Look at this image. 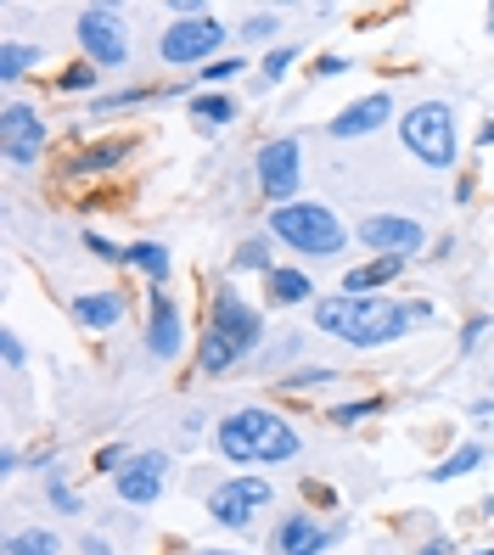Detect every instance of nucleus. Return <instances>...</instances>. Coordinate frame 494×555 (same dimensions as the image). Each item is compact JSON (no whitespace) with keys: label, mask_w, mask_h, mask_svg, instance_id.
Wrapping results in <instances>:
<instances>
[{"label":"nucleus","mask_w":494,"mask_h":555,"mask_svg":"<svg viewBox=\"0 0 494 555\" xmlns=\"http://www.w3.org/2000/svg\"><path fill=\"white\" fill-rule=\"evenodd\" d=\"M421 320H433V304H400V298H388V292H371V298L338 292V298L315 304V332L338 337L349 348H388Z\"/></svg>","instance_id":"nucleus-1"},{"label":"nucleus","mask_w":494,"mask_h":555,"mask_svg":"<svg viewBox=\"0 0 494 555\" xmlns=\"http://www.w3.org/2000/svg\"><path fill=\"white\" fill-rule=\"evenodd\" d=\"M214 443L225 461L237 466H281V461H299V427L287 415L265 410V404H248V410H230L219 427H214Z\"/></svg>","instance_id":"nucleus-2"},{"label":"nucleus","mask_w":494,"mask_h":555,"mask_svg":"<svg viewBox=\"0 0 494 555\" xmlns=\"http://www.w3.org/2000/svg\"><path fill=\"white\" fill-rule=\"evenodd\" d=\"M270 236L287 242L292 253H304V258H338V253L349 247L343 219L326 208V203H287V208H270Z\"/></svg>","instance_id":"nucleus-3"},{"label":"nucleus","mask_w":494,"mask_h":555,"mask_svg":"<svg viewBox=\"0 0 494 555\" xmlns=\"http://www.w3.org/2000/svg\"><path fill=\"white\" fill-rule=\"evenodd\" d=\"M400 141L410 146V157H421L427 169H455L460 157V135H455V107L449 102H421L400 118Z\"/></svg>","instance_id":"nucleus-4"},{"label":"nucleus","mask_w":494,"mask_h":555,"mask_svg":"<svg viewBox=\"0 0 494 555\" xmlns=\"http://www.w3.org/2000/svg\"><path fill=\"white\" fill-rule=\"evenodd\" d=\"M219 46H225V23L208 17V12H197V17H175L169 28H163L157 56L169 62V68H191V62H214Z\"/></svg>","instance_id":"nucleus-5"},{"label":"nucleus","mask_w":494,"mask_h":555,"mask_svg":"<svg viewBox=\"0 0 494 555\" xmlns=\"http://www.w3.org/2000/svg\"><path fill=\"white\" fill-rule=\"evenodd\" d=\"M304 146L292 141V135H276L258 146V191H265V203L287 208V203H299V180H304Z\"/></svg>","instance_id":"nucleus-6"},{"label":"nucleus","mask_w":494,"mask_h":555,"mask_svg":"<svg viewBox=\"0 0 494 555\" xmlns=\"http://www.w3.org/2000/svg\"><path fill=\"white\" fill-rule=\"evenodd\" d=\"M276 500V488H270V477H225L214 494H208V516L219 521V528H253V516L265 511Z\"/></svg>","instance_id":"nucleus-7"},{"label":"nucleus","mask_w":494,"mask_h":555,"mask_svg":"<svg viewBox=\"0 0 494 555\" xmlns=\"http://www.w3.org/2000/svg\"><path fill=\"white\" fill-rule=\"evenodd\" d=\"M208 325H214V332L230 343V348H237L242 359L258 348V343H265V314H258L248 298H242V292L237 286H219L214 292V309H208Z\"/></svg>","instance_id":"nucleus-8"},{"label":"nucleus","mask_w":494,"mask_h":555,"mask_svg":"<svg viewBox=\"0 0 494 555\" xmlns=\"http://www.w3.org/2000/svg\"><path fill=\"white\" fill-rule=\"evenodd\" d=\"M79 46L90 68H124L129 62V40H124V23L113 7H85L79 12Z\"/></svg>","instance_id":"nucleus-9"},{"label":"nucleus","mask_w":494,"mask_h":555,"mask_svg":"<svg viewBox=\"0 0 494 555\" xmlns=\"http://www.w3.org/2000/svg\"><path fill=\"white\" fill-rule=\"evenodd\" d=\"M46 118L40 107H28V102H7V113H0V152H7V163H35L46 152Z\"/></svg>","instance_id":"nucleus-10"},{"label":"nucleus","mask_w":494,"mask_h":555,"mask_svg":"<svg viewBox=\"0 0 494 555\" xmlns=\"http://www.w3.org/2000/svg\"><path fill=\"white\" fill-rule=\"evenodd\" d=\"M359 247H377V258H410L416 247H427V231L410 214H371L359 219Z\"/></svg>","instance_id":"nucleus-11"},{"label":"nucleus","mask_w":494,"mask_h":555,"mask_svg":"<svg viewBox=\"0 0 494 555\" xmlns=\"http://www.w3.org/2000/svg\"><path fill=\"white\" fill-rule=\"evenodd\" d=\"M147 353L163 359V365L186 353V320L169 292H152V304H147Z\"/></svg>","instance_id":"nucleus-12"},{"label":"nucleus","mask_w":494,"mask_h":555,"mask_svg":"<svg viewBox=\"0 0 494 555\" xmlns=\"http://www.w3.org/2000/svg\"><path fill=\"white\" fill-rule=\"evenodd\" d=\"M163 477H169V454L147 449V454H129L124 472L113 477V488H118L124 505H152L163 494Z\"/></svg>","instance_id":"nucleus-13"},{"label":"nucleus","mask_w":494,"mask_h":555,"mask_svg":"<svg viewBox=\"0 0 494 555\" xmlns=\"http://www.w3.org/2000/svg\"><path fill=\"white\" fill-rule=\"evenodd\" d=\"M388 118H393V95H388V90H371V95H359L354 107H343L326 129H332L338 141H354V135H371V129H382Z\"/></svg>","instance_id":"nucleus-14"},{"label":"nucleus","mask_w":494,"mask_h":555,"mask_svg":"<svg viewBox=\"0 0 494 555\" xmlns=\"http://www.w3.org/2000/svg\"><path fill=\"white\" fill-rule=\"evenodd\" d=\"M400 270H405V258H371V264H354L343 275V292H349V298H371V292L400 281Z\"/></svg>","instance_id":"nucleus-15"},{"label":"nucleus","mask_w":494,"mask_h":555,"mask_svg":"<svg viewBox=\"0 0 494 555\" xmlns=\"http://www.w3.org/2000/svg\"><path fill=\"white\" fill-rule=\"evenodd\" d=\"M74 320L90 325V332H107V325L124 320V292H79V298H74Z\"/></svg>","instance_id":"nucleus-16"},{"label":"nucleus","mask_w":494,"mask_h":555,"mask_svg":"<svg viewBox=\"0 0 494 555\" xmlns=\"http://www.w3.org/2000/svg\"><path fill=\"white\" fill-rule=\"evenodd\" d=\"M320 539H326V528H315V516H287L281 528L270 533V550L276 555H299V550H309Z\"/></svg>","instance_id":"nucleus-17"},{"label":"nucleus","mask_w":494,"mask_h":555,"mask_svg":"<svg viewBox=\"0 0 494 555\" xmlns=\"http://www.w3.org/2000/svg\"><path fill=\"white\" fill-rule=\"evenodd\" d=\"M309 292H315V286H309V275H304V270H270V275H265V298H270L276 309L304 304Z\"/></svg>","instance_id":"nucleus-18"},{"label":"nucleus","mask_w":494,"mask_h":555,"mask_svg":"<svg viewBox=\"0 0 494 555\" xmlns=\"http://www.w3.org/2000/svg\"><path fill=\"white\" fill-rule=\"evenodd\" d=\"M237 102H230L225 90H208V95H191V118L203 124V129H225V124H237Z\"/></svg>","instance_id":"nucleus-19"},{"label":"nucleus","mask_w":494,"mask_h":555,"mask_svg":"<svg viewBox=\"0 0 494 555\" xmlns=\"http://www.w3.org/2000/svg\"><path fill=\"white\" fill-rule=\"evenodd\" d=\"M124 157H129V141H96V146H85L74 157V169L79 175H107V169H118Z\"/></svg>","instance_id":"nucleus-20"},{"label":"nucleus","mask_w":494,"mask_h":555,"mask_svg":"<svg viewBox=\"0 0 494 555\" xmlns=\"http://www.w3.org/2000/svg\"><path fill=\"white\" fill-rule=\"evenodd\" d=\"M129 270H141L152 286L169 281V247H157V242H129Z\"/></svg>","instance_id":"nucleus-21"},{"label":"nucleus","mask_w":494,"mask_h":555,"mask_svg":"<svg viewBox=\"0 0 494 555\" xmlns=\"http://www.w3.org/2000/svg\"><path fill=\"white\" fill-rule=\"evenodd\" d=\"M237 359H242V353L208 325V332H203V348H197V365H203V376H225L230 365H237Z\"/></svg>","instance_id":"nucleus-22"},{"label":"nucleus","mask_w":494,"mask_h":555,"mask_svg":"<svg viewBox=\"0 0 494 555\" xmlns=\"http://www.w3.org/2000/svg\"><path fill=\"white\" fill-rule=\"evenodd\" d=\"M35 62H40V46H23V40H7V46H0V79H7V85H17L28 68H35Z\"/></svg>","instance_id":"nucleus-23"},{"label":"nucleus","mask_w":494,"mask_h":555,"mask_svg":"<svg viewBox=\"0 0 494 555\" xmlns=\"http://www.w3.org/2000/svg\"><path fill=\"white\" fill-rule=\"evenodd\" d=\"M478 461H483V443H460V449H455V454H444V461H439L433 472H427V477H433V482H455V477H467Z\"/></svg>","instance_id":"nucleus-24"},{"label":"nucleus","mask_w":494,"mask_h":555,"mask_svg":"<svg viewBox=\"0 0 494 555\" xmlns=\"http://www.w3.org/2000/svg\"><path fill=\"white\" fill-rule=\"evenodd\" d=\"M56 550H62V544H56L51 528H23V533L7 539V555H56Z\"/></svg>","instance_id":"nucleus-25"},{"label":"nucleus","mask_w":494,"mask_h":555,"mask_svg":"<svg viewBox=\"0 0 494 555\" xmlns=\"http://www.w3.org/2000/svg\"><path fill=\"white\" fill-rule=\"evenodd\" d=\"M237 270H258V275H270L276 264H270V247H265V236H248L242 247H237V258H230Z\"/></svg>","instance_id":"nucleus-26"},{"label":"nucleus","mask_w":494,"mask_h":555,"mask_svg":"<svg viewBox=\"0 0 494 555\" xmlns=\"http://www.w3.org/2000/svg\"><path fill=\"white\" fill-rule=\"evenodd\" d=\"M292 62H299V51H292V46L270 51V56H265V68H258V90H276V85L287 79V68H292Z\"/></svg>","instance_id":"nucleus-27"},{"label":"nucleus","mask_w":494,"mask_h":555,"mask_svg":"<svg viewBox=\"0 0 494 555\" xmlns=\"http://www.w3.org/2000/svg\"><path fill=\"white\" fill-rule=\"evenodd\" d=\"M46 488H51V505H56V511H68V516H79V511H85V505H79V494L68 488V472H51V477H46Z\"/></svg>","instance_id":"nucleus-28"},{"label":"nucleus","mask_w":494,"mask_h":555,"mask_svg":"<svg viewBox=\"0 0 494 555\" xmlns=\"http://www.w3.org/2000/svg\"><path fill=\"white\" fill-rule=\"evenodd\" d=\"M320 382H338V371H332V365H304V371H292L281 387H292V393H309V387H320Z\"/></svg>","instance_id":"nucleus-29"},{"label":"nucleus","mask_w":494,"mask_h":555,"mask_svg":"<svg viewBox=\"0 0 494 555\" xmlns=\"http://www.w3.org/2000/svg\"><path fill=\"white\" fill-rule=\"evenodd\" d=\"M276 28H281V17H276V12H253V17L242 23V40L265 46V40H276Z\"/></svg>","instance_id":"nucleus-30"},{"label":"nucleus","mask_w":494,"mask_h":555,"mask_svg":"<svg viewBox=\"0 0 494 555\" xmlns=\"http://www.w3.org/2000/svg\"><path fill=\"white\" fill-rule=\"evenodd\" d=\"M85 247L102 258V264H129V247H118V242H107V236H96V231H85Z\"/></svg>","instance_id":"nucleus-31"},{"label":"nucleus","mask_w":494,"mask_h":555,"mask_svg":"<svg viewBox=\"0 0 494 555\" xmlns=\"http://www.w3.org/2000/svg\"><path fill=\"white\" fill-rule=\"evenodd\" d=\"M377 410H382V399H354V404H338L332 421H338V427H354V421H366V415H377Z\"/></svg>","instance_id":"nucleus-32"},{"label":"nucleus","mask_w":494,"mask_h":555,"mask_svg":"<svg viewBox=\"0 0 494 555\" xmlns=\"http://www.w3.org/2000/svg\"><path fill=\"white\" fill-rule=\"evenodd\" d=\"M242 68H248L242 56H219V62H208V68H203V85H230Z\"/></svg>","instance_id":"nucleus-33"},{"label":"nucleus","mask_w":494,"mask_h":555,"mask_svg":"<svg viewBox=\"0 0 494 555\" xmlns=\"http://www.w3.org/2000/svg\"><path fill=\"white\" fill-rule=\"evenodd\" d=\"M152 90H141V85H129V90H118V95H102V102H96V113H118V107H141Z\"/></svg>","instance_id":"nucleus-34"},{"label":"nucleus","mask_w":494,"mask_h":555,"mask_svg":"<svg viewBox=\"0 0 494 555\" xmlns=\"http://www.w3.org/2000/svg\"><path fill=\"white\" fill-rule=\"evenodd\" d=\"M96 74H102V68H85V62H79V68H68V74L56 79V90H68V95H74V90H90Z\"/></svg>","instance_id":"nucleus-35"},{"label":"nucleus","mask_w":494,"mask_h":555,"mask_svg":"<svg viewBox=\"0 0 494 555\" xmlns=\"http://www.w3.org/2000/svg\"><path fill=\"white\" fill-rule=\"evenodd\" d=\"M124 461H129V454H124L118 443H107L102 454H96V472H113V477H118V472H124Z\"/></svg>","instance_id":"nucleus-36"},{"label":"nucleus","mask_w":494,"mask_h":555,"mask_svg":"<svg viewBox=\"0 0 494 555\" xmlns=\"http://www.w3.org/2000/svg\"><path fill=\"white\" fill-rule=\"evenodd\" d=\"M0 359H7V371L23 365V343H17V332H0Z\"/></svg>","instance_id":"nucleus-37"},{"label":"nucleus","mask_w":494,"mask_h":555,"mask_svg":"<svg viewBox=\"0 0 494 555\" xmlns=\"http://www.w3.org/2000/svg\"><path fill=\"white\" fill-rule=\"evenodd\" d=\"M483 332H489V320H467V332H460V353H472L483 343Z\"/></svg>","instance_id":"nucleus-38"},{"label":"nucleus","mask_w":494,"mask_h":555,"mask_svg":"<svg viewBox=\"0 0 494 555\" xmlns=\"http://www.w3.org/2000/svg\"><path fill=\"white\" fill-rule=\"evenodd\" d=\"M343 68H349V62H343V56H320V62H315V79H338Z\"/></svg>","instance_id":"nucleus-39"},{"label":"nucleus","mask_w":494,"mask_h":555,"mask_svg":"<svg viewBox=\"0 0 494 555\" xmlns=\"http://www.w3.org/2000/svg\"><path fill=\"white\" fill-rule=\"evenodd\" d=\"M338 539H343V528H326V539H320V544H309V550H299V555H326Z\"/></svg>","instance_id":"nucleus-40"},{"label":"nucleus","mask_w":494,"mask_h":555,"mask_svg":"<svg viewBox=\"0 0 494 555\" xmlns=\"http://www.w3.org/2000/svg\"><path fill=\"white\" fill-rule=\"evenodd\" d=\"M85 555H113V544L102 533H85Z\"/></svg>","instance_id":"nucleus-41"},{"label":"nucleus","mask_w":494,"mask_h":555,"mask_svg":"<svg viewBox=\"0 0 494 555\" xmlns=\"http://www.w3.org/2000/svg\"><path fill=\"white\" fill-rule=\"evenodd\" d=\"M421 555H455V550H449V539H433V544H427Z\"/></svg>","instance_id":"nucleus-42"},{"label":"nucleus","mask_w":494,"mask_h":555,"mask_svg":"<svg viewBox=\"0 0 494 555\" xmlns=\"http://www.w3.org/2000/svg\"><path fill=\"white\" fill-rule=\"evenodd\" d=\"M197 555H237V550H197Z\"/></svg>","instance_id":"nucleus-43"},{"label":"nucleus","mask_w":494,"mask_h":555,"mask_svg":"<svg viewBox=\"0 0 494 555\" xmlns=\"http://www.w3.org/2000/svg\"><path fill=\"white\" fill-rule=\"evenodd\" d=\"M489 35H494V7H489Z\"/></svg>","instance_id":"nucleus-44"},{"label":"nucleus","mask_w":494,"mask_h":555,"mask_svg":"<svg viewBox=\"0 0 494 555\" xmlns=\"http://www.w3.org/2000/svg\"><path fill=\"white\" fill-rule=\"evenodd\" d=\"M483 555H494V550H483Z\"/></svg>","instance_id":"nucleus-45"}]
</instances>
